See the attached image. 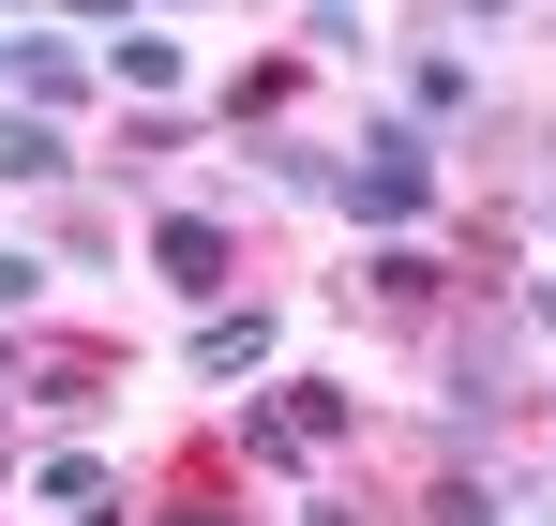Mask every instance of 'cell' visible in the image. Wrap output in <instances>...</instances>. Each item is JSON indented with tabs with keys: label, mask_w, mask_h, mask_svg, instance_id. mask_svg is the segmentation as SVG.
I'll use <instances>...</instances> for the list:
<instances>
[{
	"label": "cell",
	"mask_w": 556,
	"mask_h": 526,
	"mask_svg": "<svg viewBox=\"0 0 556 526\" xmlns=\"http://www.w3.org/2000/svg\"><path fill=\"white\" fill-rule=\"evenodd\" d=\"M331 196H346V211H376V226H406V211L437 196V151H421L406 121H376V136H362V166H331Z\"/></svg>",
	"instance_id": "1"
},
{
	"label": "cell",
	"mask_w": 556,
	"mask_h": 526,
	"mask_svg": "<svg viewBox=\"0 0 556 526\" xmlns=\"http://www.w3.org/2000/svg\"><path fill=\"white\" fill-rule=\"evenodd\" d=\"M166 526H241V512H166Z\"/></svg>",
	"instance_id": "6"
},
{
	"label": "cell",
	"mask_w": 556,
	"mask_h": 526,
	"mask_svg": "<svg viewBox=\"0 0 556 526\" xmlns=\"http://www.w3.org/2000/svg\"><path fill=\"white\" fill-rule=\"evenodd\" d=\"M151 256H166V286H195V301H211V286H226V226L166 211V226H151Z\"/></svg>",
	"instance_id": "2"
},
{
	"label": "cell",
	"mask_w": 556,
	"mask_h": 526,
	"mask_svg": "<svg viewBox=\"0 0 556 526\" xmlns=\"http://www.w3.org/2000/svg\"><path fill=\"white\" fill-rule=\"evenodd\" d=\"M195 361H211V376H256V361H271V316H211Z\"/></svg>",
	"instance_id": "4"
},
{
	"label": "cell",
	"mask_w": 556,
	"mask_h": 526,
	"mask_svg": "<svg viewBox=\"0 0 556 526\" xmlns=\"http://www.w3.org/2000/svg\"><path fill=\"white\" fill-rule=\"evenodd\" d=\"M46 301V256H0V316H30Z\"/></svg>",
	"instance_id": "5"
},
{
	"label": "cell",
	"mask_w": 556,
	"mask_h": 526,
	"mask_svg": "<svg viewBox=\"0 0 556 526\" xmlns=\"http://www.w3.org/2000/svg\"><path fill=\"white\" fill-rule=\"evenodd\" d=\"M76 166V151H61V121H30V105H15V121H0V180H61Z\"/></svg>",
	"instance_id": "3"
}]
</instances>
